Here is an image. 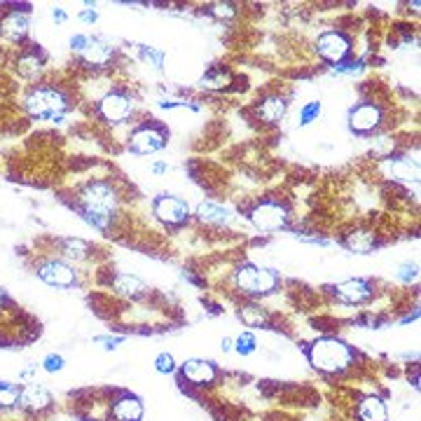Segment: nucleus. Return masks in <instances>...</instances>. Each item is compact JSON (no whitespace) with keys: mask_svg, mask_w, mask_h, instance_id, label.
<instances>
[{"mask_svg":"<svg viewBox=\"0 0 421 421\" xmlns=\"http://www.w3.org/2000/svg\"><path fill=\"white\" fill-rule=\"evenodd\" d=\"M80 213L92 227L110 230L117 213V192L108 180H89L80 192Z\"/></svg>","mask_w":421,"mask_h":421,"instance_id":"obj_1","label":"nucleus"},{"mask_svg":"<svg viewBox=\"0 0 421 421\" xmlns=\"http://www.w3.org/2000/svg\"><path fill=\"white\" fill-rule=\"evenodd\" d=\"M24 108L33 119L61 122L68 112V98L56 87H35L24 101Z\"/></svg>","mask_w":421,"mask_h":421,"instance_id":"obj_2","label":"nucleus"},{"mask_svg":"<svg viewBox=\"0 0 421 421\" xmlns=\"http://www.w3.org/2000/svg\"><path fill=\"white\" fill-rule=\"evenodd\" d=\"M309 358L318 370L337 372V370H344L349 366L354 354H351V349L344 342L325 337V339H318V342L313 344L311 351H309Z\"/></svg>","mask_w":421,"mask_h":421,"instance_id":"obj_3","label":"nucleus"},{"mask_svg":"<svg viewBox=\"0 0 421 421\" xmlns=\"http://www.w3.org/2000/svg\"><path fill=\"white\" fill-rule=\"evenodd\" d=\"M237 286L241 288V291L253 293V295H267V293L276 291V286H279V276L267 267L243 265L237 272Z\"/></svg>","mask_w":421,"mask_h":421,"instance_id":"obj_4","label":"nucleus"},{"mask_svg":"<svg viewBox=\"0 0 421 421\" xmlns=\"http://www.w3.org/2000/svg\"><path fill=\"white\" fill-rule=\"evenodd\" d=\"M37 276L45 284L56 286V288H73L78 284V274L71 265H66L64 260H45L37 265Z\"/></svg>","mask_w":421,"mask_h":421,"instance_id":"obj_5","label":"nucleus"},{"mask_svg":"<svg viewBox=\"0 0 421 421\" xmlns=\"http://www.w3.org/2000/svg\"><path fill=\"white\" fill-rule=\"evenodd\" d=\"M250 220H253V225L260 232H276V230H281L288 225L286 209L281 204H274V202L257 204L253 213H250Z\"/></svg>","mask_w":421,"mask_h":421,"instance_id":"obj_6","label":"nucleus"},{"mask_svg":"<svg viewBox=\"0 0 421 421\" xmlns=\"http://www.w3.org/2000/svg\"><path fill=\"white\" fill-rule=\"evenodd\" d=\"M155 216L166 225H180L183 220L190 216V206H187L185 199L173 197V194H160L153 204Z\"/></svg>","mask_w":421,"mask_h":421,"instance_id":"obj_7","label":"nucleus"},{"mask_svg":"<svg viewBox=\"0 0 421 421\" xmlns=\"http://www.w3.org/2000/svg\"><path fill=\"white\" fill-rule=\"evenodd\" d=\"M164 146H166V134L157 127H150V124L134 131V134H131V141H129L131 153H136V155H153Z\"/></svg>","mask_w":421,"mask_h":421,"instance_id":"obj_8","label":"nucleus"},{"mask_svg":"<svg viewBox=\"0 0 421 421\" xmlns=\"http://www.w3.org/2000/svg\"><path fill=\"white\" fill-rule=\"evenodd\" d=\"M318 54L323 56L325 61H332V64H339V61L347 59L349 49H351V42L349 37L339 31H328L318 37Z\"/></svg>","mask_w":421,"mask_h":421,"instance_id":"obj_9","label":"nucleus"},{"mask_svg":"<svg viewBox=\"0 0 421 421\" xmlns=\"http://www.w3.org/2000/svg\"><path fill=\"white\" fill-rule=\"evenodd\" d=\"M131 110H134V105L119 92L105 94L101 103H98V112H101V117L108 119V122H124V119L131 115Z\"/></svg>","mask_w":421,"mask_h":421,"instance_id":"obj_10","label":"nucleus"},{"mask_svg":"<svg viewBox=\"0 0 421 421\" xmlns=\"http://www.w3.org/2000/svg\"><path fill=\"white\" fill-rule=\"evenodd\" d=\"M335 298L339 302H347V304H363L366 300L372 295V286L363 279H351V281H342L332 288Z\"/></svg>","mask_w":421,"mask_h":421,"instance_id":"obj_11","label":"nucleus"},{"mask_svg":"<svg viewBox=\"0 0 421 421\" xmlns=\"http://www.w3.org/2000/svg\"><path fill=\"white\" fill-rule=\"evenodd\" d=\"M52 393L42 384H28L22 388V398H19V407L28 412H45L52 407Z\"/></svg>","mask_w":421,"mask_h":421,"instance_id":"obj_12","label":"nucleus"},{"mask_svg":"<svg viewBox=\"0 0 421 421\" xmlns=\"http://www.w3.org/2000/svg\"><path fill=\"white\" fill-rule=\"evenodd\" d=\"M31 26V12L26 10H12L8 17L0 22V33L10 40H22L28 33Z\"/></svg>","mask_w":421,"mask_h":421,"instance_id":"obj_13","label":"nucleus"},{"mask_svg":"<svg viewBox=\"0 0 421 421\" xmlns=\"http://www.w3.org/2000/svg\"><path fill=\"white\" fill-rule=\"evenodd\" d=\"M183 375L187 381L197 386L211 384L213 377H216V368H213L211 361H204V358H190V361L183 363Z\"/></svg>","mask_w":421,"mask_h":421,"instance_id":"obj_14","label":"nucleus"},{"mask_svg":"<svg viewBox=\"0 0 421 421\" xmlns=\"http://www.w3.org/2000/svg\"><path fill=\"white\" fill-rule=\"evenodd\" d=\"M379 119H381V110L377 108V105H372V103H363V105H358V108H354L349 112V124H351V129L354 131H370V129H375L377 124H379Z\"/></svg>","mask_w":421,"mask_h":421,"instance_id":"obj_15","label":"nucleus"},{"mask_svg":"<svg viewBox=\"0 0 421 421\" xmlns=\"http://www.w3.org/2000/svg\"><path fill=\"white\" fill-rule=\"evenodd\" d=\"M112 291L117 295H122V298L138 300L148 293V286L134 274H117L115 279H112Z\"/></svg>","mask_w":421,"mask_h":421,"instance_id":"obj_16","label":"nucleus"},{"mask_svg":"<svg viewBox=\"0 0 421 421\" xmlns=\"http://www.w3.org/2000/svg\"><path fill=\"white\" fill-rule=\"evenodd\" d=\"M112 417L117 421H141L143 419V403L136 395H122L112 405Z\"/></svg>","mask_w":421,"mask_h":421,"instance_id":"obj_17","label":"nucleus"},{"mask_svg":"<svg viewBox=\"0 0 421 421\" xmlns=\"http://www.w3.org/2000/svg\"><path fill=\"white\" fill-rule=\"evenodd\" d=\"M197 218L202 223H209V225H230L232 223V211L227 206H220V204H213V202H202L197 206Z\"/></svg>","mask_w":421,"mask_h":421,"instance_id":"obj_18","label":"nucleus"},{"mask_svg":"<svg viewBox=\"0 0 421 421\" xmlns=\"http://www.w3.org/2000/svg\"><path fill=\"white\" fill-rule=\"evenodd\" d=\"M83 59L87 61V64L92 66H105L108 61L112 59V47L108 45V42H103L101 37H92L89 35V45L85 47Z\"/></svg>","mask_w":421,"mask_h":421,"instance_id":"obj_19","label":"nucleus"},{"mask_svg":"<svg viewBox=\"0 0 421 421\" xmlns=\"http://www.w3.org/2000/svg\"><path fill=\"white\" fill-rule=\"evenodd\" d=\"M358 414H361L363 421H386L388 412H386V405L381 403V398H377V395H370L361 403L358 407Z\"/></svg>","mask_w":421,"mask_h":421,"instance_id":"obj_20","label":"nucleus"},{"mask_svg":"<svg viewBox=\"0 0 421 421\" xmlns=\"http://www.w3.org/2000/svg\"><path fill=\"white\" fill-rule=\"evenodd\" d=\"M347 248L354 250V253H370L375 248V234L366 230H354L351 234H347Z\"/></svg>","mask_w":421,"mask_h":421,"instance_id":"obj_21","label":"nucleus"},{"mask_svg":"<svg viewBox=\"0 0 421 421\" xmlns=\"http://www.w3.org/2000/svg\"><path fill=\"white\" fill-rule=\"evenodd\" d=\"M59 246H61V253L66 257H73V260H85V257L92 253L89 243L83 241V239H73V237L59 239Z\"/></svg>","mask_w":421,"mask_h":421,"instance_id":"obj_22","label":"nucleus"},{"mask_svg":"<svg viewBox=\"0 0 421 421\" xmlns=\"http://www.w3.org/2000/svg\"><path fill=\"white\" fill-rule=\"evenodd\" d=\"M239 316H241V320L248 325V328H265L269 323V313L262 309L260 304H243Z\"/></svg>","mask_w":421,"mask_h":421,"instance_id":"obj_23","label":"nucleus"},{"mask_svg":"<svg viewBox=\"0 0 421 421\" xmlns=\"http://www.w3.org/2000/svg\"><path fill=\"white\" fill-rule=\"evenodd\" d=\"M393 175L400 180H407V183H417L419 180V164L412 160H395L393 164Z\"/></svg>","mask_w":421,"mask_h":421,"instance_id":"obj_24","label":"nucleus"},{"mask_svg":"<svg viewBox=\"0 0 421 421\" xmlns=\"http://www.w3.org/2000/svg\"><path fill=\"white\" fill-rule=\"evenodd\" d=\"M260 115L262 119H267V122H279V119L286 115V101L281 96L267 98V101L260 105Z\"/></svg>","mask_w":421,"mask_h":421,"instance_id":"obj_25","label":"nucleus"},{"mask_svg":"<svg viewBox=\"0 0 421 421\" xmlns=\"http://www.w3.org/2000/svg\"><path fill=\"white\" fill-rule=\"evenodd\" d=\"M19 398H22V388L12 384V381H0V412L17 407Z\"/></svg>","mask_w":421,"mask_h":421,"instance_id":"obj_26","label":"nucleus"},{"mask_svg":"<svg viewBox=\"0 0 421 421\" xmlns=\"http://www.w3.org/2000/svg\"><path fill=\"white\" fill-rule=\"evenodd\" d=\"M40 66H42V61H40V56H37L35 52L22 54V56H19V64H17L19 73H22L24 78H33V75H37Z\"/></svg>","mask_w":421,"mask_h":421,"instance_id":"obj_27","label":"nucleus"},{"mask_svg":"<svg viewBox=\"0 0 421 421\" xmlns=\"http://www.w3.org/2000/svg\"><path fill=\"white\" fill-rule=\"evenodd\" d=\"M255 347H257V342H255L253 332H241V335L237 337V342H234V349H237L239 356H250L255 351Z\"/></svg>","mask_w":421,"mask_h":421,"instance_id":"obj_28","label":"nucleus"},{"mask_svg":"<svg viewBox=\"0 0 421 421\" xmlns=\"http://www.w3.org/2000/svg\"><path fill=\"white\" fill-rule=\"evenodd\" d=\"M138 52H141L143 61H146V64H150L153 68H162V66H164V52H160V49L148 47V45H138Z\"/></svg>","mask_w":421,"mask_h":421,"instance_id":"obj_29","label":"nucleus"},{"mask_svg":"<svg viewBox=\"0 0 421 421\" xmlns=\"http://www.w3.org/2000/svg\"><path fill=\"white\" fill-rule=\"evenodd\" d=\"M363 61H339V64L332 66V75H358L363 73Z\"/></svg>","mask_w":421,"mask_h":421,"instance_id":"obj_30","label":"nucleus"},{"mask_svg":"<svg viewBox=\"0 0 421 421\" xmlns=\"http://www.w3.org/2000/svg\"><path fill=\"white\" fill-rule=\"evenodd\" d=\"M155 370L160 375H171V372H175V358L171 356V354H160L155 358Z\"/></svg>","mask_w":421,"mask_h":421,"instance_id":"obj_31","label":"nucleus"},{"mask_svg":"<svg viewBox=\"0 0 421 421\" xmlns=\"http://www.w3.org/2000/svg\"><path fill=\"white\" fill-rule=\"evenodd\" d=\"M320 110H323V105H320V101H309L302 108V112H300V124H311L313 119H316L320 115Z\"/></svg>","mask_w":421,"mask_h":421,"instance_id":"obj_32","label":"nucleus"},{"mask_svg":"<svg viewBox=\"0 0 421 421\" xmlns=\"http://www.w3.org/2000/svg\"><path fill=\"white\" fill-rule=\"evenodd\" d=\"M64 366H66V361H64V356H59V354H49L45 361H42V368H45L47 372H61Z\"/></svg>","mask_w":421,"mask_h":421,"instance_id":"obj_33","label":"nucleus"},{"mask_svg":"<svg viewBox=\"0 0 421 421\" xmlns=\"http://www.w3.org/2000/svg\"><path fill=\"white\" fill-rule=\"evenodd\" d=\"M124 342V337H110V335H105V337H94V344H101L103 349H117V344H122Z\"/></svg>","mask_w":421,"mask_h":421,"instance_id":"obj_34","label":"nucleus"},{"mask_svg":"<svg viewBox=\"0 0 421 421\" xmlns=\"http://www.w3.org/2000/svg\"><path fill=\"white\" fill-rule=\"evenodd\" d=\"M227 83V75L225 73H218V75H206L202 80V87H223Z\"/></svg>","mask_w":421,"mask_h":421,"instance_id":"obj_35","label":"nucleus"},{"mask_svg":"<svg viewBox=\"0 0 421 421\" xmlns=\"http://www.w3.org/2000/svg\"><path fill=\"white\" fill-rule=\"evenodd\" d=\"M87 45H89V35L78 33V35L71 37V49H73V52H85Z\"/></svg>","mask_w":421,"mask_h":421,"instance_id":"obj_36","label":"nucleus"},{"mask_svg":"<svg viewBox=\"0 0 421 421\" xmlns=\"http://www.w3.org/2000/svg\"><path fill=\"white\" fill-rule=\"evenodd\" d=\"M398 279L405 281V284H412V281L417 279V267H414V265H403V267H400V272H398Z\"/></svg>","mask_w":421,"mask_h":421,"instance_id":"obj_37","label":"nucleus"},{"mask_svg":"<svg viewBox=\"0 0 421 421\" xmlns=\"http://www.w3.org/2000/svg\"><path fill=\"white\" fill-rule=\"evenodd\" d=\"M213 15H218V17H234V5H216L213 8Z\"/></svg>","mask_w":421,"mask_h":421,"instance_id":"obj_38","label":"nucleus"},{"mask_svg":"<svg viewBox=\"0 0 421 421\" xmlns=\"http://www.w3.org/2000/svg\"><path fill=\"white\" fill-rule=\"evenodd\" d=\"M52 19H54V22H59V24H64L68 17H66V12L61 10V8H54L52 10Z\"/></svg>","mask_w":421,"mask_h":421,"instance_id":"obj_39","label":"nucleus"},{"mask_svg":"<svg viewBox=\"0 0 421 421\" xmlns=\"http://www.w3.org/2000/svg\"><path fill=\"white\" fill-rule=\"evenodd\" d=\"M80 19H83V22H96L98 15L94 10H89V12H83V15H80Z\"/></svg>","mask_w":421,"mask_h":421,"instance_id":"obj_40","label":"nucleus"},{"mask_svg":"<svg viewBox=\"0 0 421 421\" xmlns=\"http://www.w3.org/2000/svg\"><path fill=\"white\" fill-rule=\"evenodd\" d=\"M153 171H155V173H164V171H169V166L162 164V162H157V164L153 166Z\"/></svg>","mask_w":421,"mask_h":421,"instance_id":"obj_41","label":"nucleus"},{"mask_svg":"<svg viewBox=\"0 0 421 421\" xmlns=\"http://www.w3.org/2000/svg\"><path fill=\"white\" fill-rule=\"evenodd\" d=\"M8 302H10V300H8V293H5L3 288H0V309H3V307L8 304Z\"/></svg>","mask_w":421,"mask_h":421,"instance_id":"obj_42","label":"nucleus"},{"mask_svg":"<svg viewBox=\"0 0 421 421\" xmlns=\"http://www.w3.org/2000/svg\"><path fill=\"white\" fill-rule=\"evenodd\" d=\"M230 349H232V339L225 337V339H223V351H230Z\"/></svg>","mask_w":421,"mask_h":421,"instance_id":"obj_43","label":"nucleus"}]
</instances>
